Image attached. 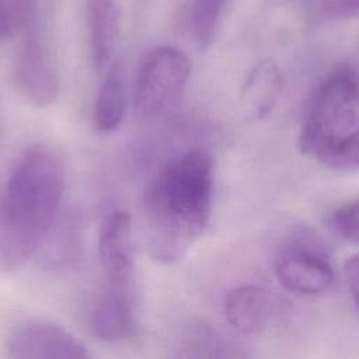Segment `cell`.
I'll return each mask as SVG.
<instances>
[{
	"instance_id": "5bb4252c",
	"label": "cell",
	"mask_w": 359,
	"mask_h": 359,
	"mask_svg": "<svg viewBox=\"0 0 359 359\" xmlns=\"http://www.w3.org/2000/svg\"><path fill=\"white\" fill-rule=\"evenodd\" d=\"M227 0H192L191 36L195 45L205 50L216 38Z\"/></svg>"
},
{
	"instance_id": "9a60e30c",
	"label": "cell",
	"mask_w": 359,
	"mask_h": 359,
	"mask_svg": "<svg viewBox=\"0 0 359 359\" xmlns=\"http://www.w3.org/2000/svg\"><path fill=\"white\" fill-rule=\"evenodd\" d=\"M36 18V0H0V41H11L24 34Z\"/></svg>"
},
{
	"instance_id": "277c9868",
	"label": "cell",
	"mask_w": 359,
	"mask_h": 359,
	"mask_svg": "<svg viewBox=\"0 0 359 359\" xmlns=\"http://www.w3.org/2000/svg\"><path fill=\"white\" fill-rule=\"evenodd\" d=\"M187 53L174 46H157L144 57L136 79L133 107L137 118L157 119L177 108L191 76Z\"/></svg>"
},
{
	"instance_id": "7a4b0ae2",
	"label": "cell",
	"mask_w": 359,
	"mask_h": 359,
	"mask_svg": "<svg viewBox=\"0 0 359 359\" xmlns=\"http://www.w3.org/2000/svg\"><path fill=\"white\" fill-rule=\"evenodd\" d=\"M65 174L46 146L28 147L0 189V271L22 266L46 238L60 208Z\"/></svg>"
},
{
	"instance_id": "30bf717a",
	"label": "cell",
	"mask_w": 359,
	"mask_h": 359,
	"mask_svg": "<svg viewBox=\"0 0 359 359\" xmlns=\"http://www.w3.org/2000/svg\"><path fill=\"white\" fill-rule=\"evenodd\" d=\"M91 332L104 342L116 344L132 338L137 330L132 286H111L98 299L90 320Z\"/></svg>"
},
{
	"instance_id": "ba28073f",
	"label": "cell",
	"mask_w": 359,
	"mask_h": 359,
	"mask_svg": "<svg viewBox=\"0 0 359 359\" xmlns=\"http://www.w3.org/2000/svg\"><path fill=\"white\" fill-rule=\"evenodd\" d=\"M275 275L286 289L300 294L324 293L334 282L328 259L302 245L289 247L276 257Z\"/></svg>"
},
{
	"instance_id": "2e32d148",
	"label": "cell",
	"mask_w": 359,
	"mask_h": 359,
	"mask_svg": "<svg viewBox=\"0 0 359 359\" xmlns=\"http://www.w3.org/2000/svg\"><path fill=\"white\" fill-rule=\"evenodd\" d=\"M320 164L337 171H358L359 170V130L349 139L332 149Z\"/></svg>"
},
{
	"instance_id": "3957f363",
	"label": "cell",
	"mask_w": 359,
	"mask_h": 359,
	"mask_svg": "<svg viewBox=\"0 0 359 359\" xmlns=\"http://www.w3.org/2000/svg\"><path fill=\"white\" fill-rule=\"evenodd\" d=\"M359 130V74L341 65L314 88L299 135L303 154L321 161Z\"/></svg>"
},
{
	"instance_id": "d6986e66",
	"label": "cell",
	"mask_w": 359,
	"mask_h": 359,
	"mask_svg": "<svg viewBox=\"0 0 359 359\" xmlns=\"http://www.w3.org/2000/svg\"><path fill=\"white\" fill-rule=\"evenodd\" d=\"M216 359H248L240 353H236V352H224L222 355H219Z\"/></svg>"
},
{
	"instance_id": "52a82bcc",
	"label": "cell",
	"mask_w": 359,
	"mask_h": 359,
	"mask_svg": "<svg viewBox=\"0 0 359 359\" xmlns=\"http://www.w3.org/2000/svg\"><path fill=\"white\" fill-rule=\"evenodd\" d=\"M98 257L111 286H132L135 251L132 222L125 210H112L101 222Z\"/></svg>"
},
{
	"instance_id": "8992f818",
	"label": "cell",
	"mask_w": 359,
	"mask_h": 359,
	"mask_svg": "<svg viewBox=\"0 0 359 359\" xmlns=\"http://www.w3.org/2000/svg\"><path fill=\"white\" fill-rule=\"evenodd\" d=\"M6 351L8 359H94L76 335L49 321L17 328L8 337Z\"/></svg>"
},
{
	"instance_id": "4fadbf2b",
	"label": "cell",
	"mask_w": 359,
	"mask_h": 359,
	"mask_svg": "<svg viewBox=\"0 0 359 359\" xmlns=\"http://www.w3.org/2000/svg\"><path fill=\"white\" fill-rule=\"evenodd\" d=\"M126 112V88L122 70L112 66L105 74L98 90L94 109L93 128L100 133H109L118 129Z\"/></svg>"
},
{
	"instance_id": "7c38bea8",
	"label": "cell",
	"mask_w": 359,
	"mask_h": 359,
	"mask_svg": "<svg viewBox=\"0 0 359 359\" xmlns=\"http://www.w3.org/2000/svg\"><path fill=\"white\" fill-rule=\"evenodd\" d=\"M282 90V74L272 60L259 62L248 74L241 104L248 119H262L273 109Z\"/></svg>"
},
{
	"instance_id": "8fae6325",
	"label": "cell",
	"mask_w": 359,
	"mask_h": 359,
	"mask_svg": "<svg viewBox=\"0 0 359 359\" xmlns=\"http://www.w3.org/2000/svg\"><path fill=\"white\" fill-rule=\"evenodd\" d=\"M86 27L93 69L105 74L111 69L119 39V0H86Z\"/></svg>"
},
{
	"instance_id": "9c48e42d",
	"label": "cell",
	"mask_w": 359,
	"mask_h": 359,
	"mask_svg": "<svg viewBox=\"0 0 359 359\" xmlns=\"http://www.w3.org/2000/svg\"><path fill=\"white\" fill-rule=\"evenodd\" d=\"M279 314V297L257 285L238 286L229 292L224 299L227 323L243 334H259L268 330Z\"/></svg>"
},
{
	"instance_id": "6da1fadb",
	"label": "cell",
	"mask_w": 359,
	"mask_h": 359,
	"mask_svg": "<svg viewBox=\"0 0 359 359\" xmlns=\"http://www.w3.org/2000/svg\"><path fill=\"white\" fill-rule=\"evenodd\" d=\"M213 160L191 150L168 161L143 196L146 245L164 265L181 261L205 233L213 203Z\"/></svg>"
},
{
	"instance_id": "5b68a950",
	"label": "cell",
	"mask_w": 359,
	"mask_h": 359,
	"mask_svg": "<svg viewBox=\"0 0 359 359\" xmlns=\"http://www.w3.org/2000/svg\"><path fill=\"white\" fill-rule=\"evenodd\" d=\"M25 38L17 52L14 80L22 97L35 107L46 108L56 102L60 79L55 57L36 21L24 32Z\"/></svg>"
},
{
	"instance_id": "ac0fdd59",
	"label": "cell",
	"mask_w": 359,
	"mask_h": 359,
	"mask_svg": "<svg viewBox=\"0 0 359 359\" xmlns=\"http://www.w3.org/2000/svg\"><path fill=\"white\" fill-rule=\"evenodd\" d=\"M344 273L355 304L359 309V254H355L346 259L344 265Z\"/></svg>"
},
{
	"instance_id": "e0dca14e",
	"label": "cell",
	"mask_w": 359,
	"mask_h": 359,
	"mask_svg": "<svg viewBox=\"0 0 359 359\" xmlns=\"http://www.w3.org/2000/svg\"><path fill=\"white\" fill-rule=\"evenodd\" d=\"M332 220L342 237L359 244V199L338 208Z\"/></svg>"
}]
</instances>
